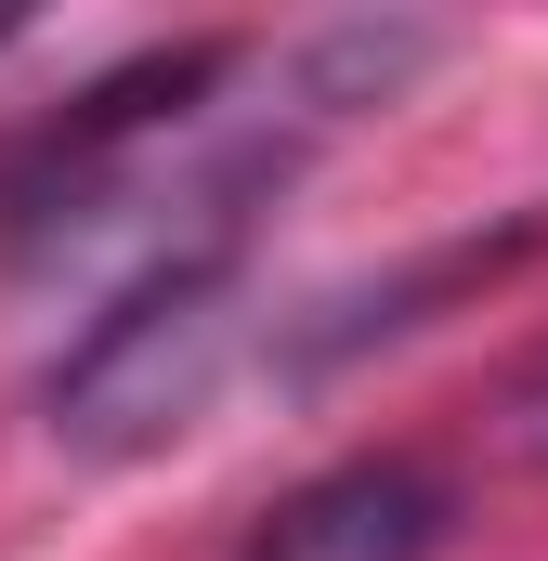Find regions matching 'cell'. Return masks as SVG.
I'll use <instances>...</instances> for the list:
<instances>
[{
  "label": "cell",
  "mask_w": 548,
  "mask_h": 561,
  "mask_svg": "<svg viewBox=\"0 0 548 561\" xmlns=\"http://www.w3.org/2000/svg\"><path fill=\"white\" fill-rule=\"evenodd\" d=\"M444 523H457L444 470H418V457H366V470H327L313 496H287L274 536H262V561H431V549H444Z\"/></svg>",
  "instance_id": "2"
},
{
  "label": "cell",
  "mask_w": 548,
  "mask_h": 561,
  "mask_svg": "<svg viewBox=\"0 0 548 561\" xmlns=\"http://www.w3.org/2000/svg\"><path fill=\"white\" fill-rule=\"evenodd\" d=\"M13 26H26V13H0V39H13Z\"/></svg>",
  "instance_id": "4"
},
{
  "label": "cell",
  "mask_w": 548,
  "mask_h": 561,
  "mask_svg": "<svg viewBox=\"0 0 548 561\" xmlns=\"http://www.w3.org/2000/svg\"><path fill=\"white\" fill-rule=\"evenodd\" d=\"M510 444H523V457H548V353L510 379Z\"/></svg>",
  "instance_id": "3"
},
{
  "label": "cell",
  "mask_w": 548,
  "mask_h": 561,
  "mask_svg": "<svg viewBox=\"0 0 548 561\" xmlns=\"http://www.w3.org/2000/svg\"><path fill=\"white\" fill-rule=\"evenodd\" d=\"M222 353H236V236H170L118 275L105 313H79L39 405L79 457H144L196 431V405L222 392Z\"/></svg>",
  "instance_id": "1"
}]
</instances>
